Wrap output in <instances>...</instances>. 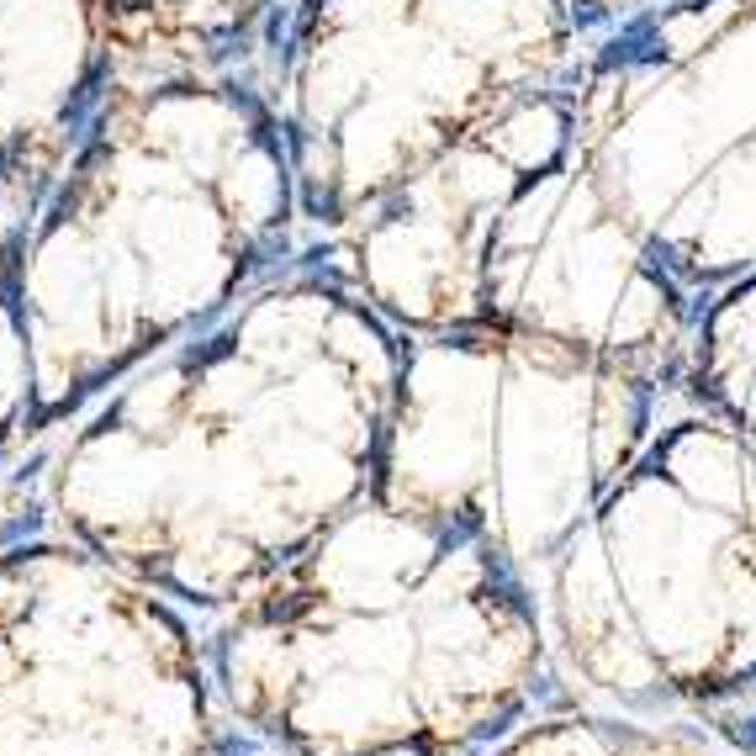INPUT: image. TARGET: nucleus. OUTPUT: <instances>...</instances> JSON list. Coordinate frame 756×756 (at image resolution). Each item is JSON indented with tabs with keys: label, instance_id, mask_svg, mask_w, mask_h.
<instances>
[{
	"label": "nucleus",
	"instance_id": "f257e3e1",
	"mask_svg": "<svg viewBox=\"0 0 756 756\" xmlns=\"http://www.w3.org/2000/svg\"><path fill=\"white\" fill-rule=\"evenodd\" d=\"M223 355H233V339H228V334L201 339V349H186V371H196V365H212V360H223Z\"/></svg>",
	"mask_w": 756,
	"mask_h": 756
}]
</instances>
